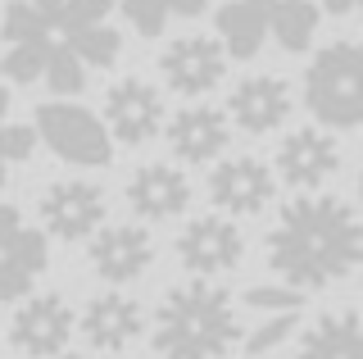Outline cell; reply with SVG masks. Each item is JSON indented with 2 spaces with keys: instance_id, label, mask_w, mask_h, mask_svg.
I'll return each instance as SVG.
<instances>
[{
  "instance_id": "cell-18",
  "label": "cell",
  "mask_w": 363,
  "mask_h": 359,
  "mask_svg": "<svg viewBox=\"0 0 363 359\" xmlns=\"http://www.w3.org/2000/svg\"><path fill=\"white\" fill-rule=\"evenodd\" d=\"M295 359H363V328L359 309H336L318 314V323L304 332Z\"/></svg>"
},
{
  "instance_id": "cell-17",
  "label": "cell",
  "mask_w": 363,
  "mask_h": 359,
  "mask_svg": "<svg viewBox=\"0 0 363 359\" xmlns=\"http://www.w3.org/2000/svg\"><path fill=\"white\" fill-rule=\"evenodd\" d=\"M128 205H132V214L145 219V223L177 219V214H186V205H191V182L173 164H145V168H136V177L128 182Z\"/></svg>"
},
{
  "instance_id": "cell-34",
  "label": "cell",
  "mask_w": 363,
  "mask_h": 359,
  "mask_svg": "<svg viewBox=\"0 0 363 359\" xmlns=\"http://www.w3.org/2000/svg\"><path fill=\"white\" fill-rule=\"evenodd\" d=\"M45 359H82V355H68V350H60V355H45Z\"/></svg>"
},
{
  "instance_id": "cell-4",
  "label": "cell",
  "mask_w": 363,
  "mask_h": 359,
  "mask_svg": "<svg viewBox=\"0 0 363 359\" xmlns=\"http://www.w3.org/2000/svg\"><path fill=\"white\" fill-rule=\"evenodd\" d=\"M32 128H37V141H45L60 160L77 164V168H105L113 160V141H109L105 123L91 109L73 105V100H45V105H37Z\"/></svg>"
},
{
  "instance_id": "cell-16",
  "label": "cell",
  "mask_w": 363,
  "mask_h": 359,
  "mask_svg": "<svg viewBox=\"0 0 363 359\" xmlns=\"http://www.w3.org/2000/svg\"><path fill=\"white\" fill-rule=\"evenodd\" d=\"M145 328V314L132 296L123 291H105V296H91V305L82 309V336L91 350H128V346L141 336Z\"/></svg>"
},
{
  "instance_id": "cell-14",
  "label": "cell",
  "mask_w": 363,
  "mask_h": 359,
  "mask_svg": "<svg viewBox=\"0 0 363 359\" xmlns=\"http://www.w3.org/2000/svg\"><path fill=\"white\" fill-rule=\"evenodd\" d=\"M291 114V92L277 73H250L232 87V100H227V123L245 128L250 137L259 132L281 128V118Z\"/></svg>"
},
{
  "instance_id": "cell-6",
  "label": "cell",
  "mask_w": 363,
  "mask_h": 359,
  "mask_svg": "<svg viewBox=\"0 0 363 359\" xmlns=\"http://www.w3.org/2000/svg\"><path fill=\"white\" fill-rule=\"evenodd\" d=\"M241 255H245V237L227 214H200V219H191L177 237V260L196 277L227 273V268L241 264Z\"/></svg>"
},
{
  "instance_id": "cell-2",
  "label": "cell",
  "mask_w": 363,
  "mask_h": 359,
  "mask_svg": "<svg viewBox=\"0 0 363 359\" xmlns=\"http://www.w3.org/2000/svg\"><path fill=\"white\" fill-rule=\"evenodd\" d=\"M241 319L218 282H182L159 300L155 355L159 359H223L241 346Z\"/></svg>"
},
{
  "instance_id": "cell-32",
  "label": "cell",
  "mask_w": 363,
  "mask_h": 359,
  "mask_svg": "<svg viewBox=\"0 0 363 359\" xmlns=\"http://www.w3.org/2000/svg\"><path fill=\"white\" fill-rule=\"evenodd\" d=\"M323 9H327V14H336V18H345V14H354V9H359V0H323Z\"/></svg>"
},
{
  "instance_id": "cell-20",
  "label": "cell",
  "mask_w": 363,
  "mask_h": 359,
  "mask_svg": "<svg viewBox=\"0 0 363 359\" xmlns=\"http://www.w3.org/2000/svg\"><path fill=\"white\" fill-rule=\"evenodd\" d=\"M268 32L291 55L309 50L313 37H318V5L313 0H272L268 5Z\"/></svg>"
},
{
  "instance_id": "cell-26",
  "label": "cell",
  "mask_w": 363,
  "mask_h": 359,
  "mask_svg": "<svg viewBox=\"0 0 363 359\" xmlns=\"http://www.w3.org/2000/svg\"><path fill=\"white\" fill-rule=\"evenodd\" d=\"M113 9V0H64L60 5V23H55V37L73 28H91V23H105Z\"/></svg>"
},
{
  "instance_id": "cell-3",
  "label": "cell",
  "mask_w": 363,
  "mask_h": 359,
  "mask_svg": "<svg viewBox=\"0 0 363 359\" xmlns=\"http://www.w3.org/2000/svg\"><path fill=\"white\" fill-rule=\"evenodd\" d=\"M359 41H332L313 55L304 69V105L323 128L350 132L359 128L363 105H359Z\"/></svg>"
},
{
  "instance_id": "cell-36",
  "label": "cell",
  "mask_w": 363,
  "mask_h": 359,
  "mask_svg": "<svg viewBox=\"0 0 363 359\" xmlns=\"http://www.w3.org/2000/svg\"><path fill=\"white\" fill-rule=\"evenodd\" d=\"M255 5H272V0H255Z\"/></svg>"
},
{
  "instance_id": "cell-35",
  "label": "cell",
  "mask_w": 363,
  "mask_h": 359,
  "mask_svg": "<svg viewBox=\"0 0 363 359\" xmlns=\"http://www.w3.org/2000/svg\"><path fill=\"white\" fill-rule=\"evenodd\" d=\"M5 168H9V164H5V160H0V187H5V182H9V173H5Z\"/></svg>"
},
{
  "instance_id": "cell-5",
  "label": "cell",
  "mask_w": 363,
  "mask_h": 359,
  "mask_svg": "<svg viewBox=\"0 0 363 359\" xmlns=\"http://www.w3.org/2000/svg\"><path fill=\"white\" fill-rule=\"evenodd\" d=\"M45 264H50L45 232L32 228L14 205H0V300H23L45 273Z\"/></svg>"
},
{
  "instance_id": "cell-7",
  "label": "cell",
  "mask_w": 363,
  "mask_h": 359,
  "mask_svg": "<svg viewBox=\"0 0 363 359\" xmlns=\"http://www.w3.org/2000/svg\"><path fill=\"white\" fill-rule=\"evenodd\" d=\"M164 128V96L145 77H123L105 96V132L123 145H145Z\"/></svg>"
},
{
  "instance_id": "cell-8",
  "label": "cell",
  "mask_w": 363,
  "mask_h": 359,
  "mask_svg": "<svg viewBox=\"0 0 363 359\" xmlns=\"http://www.w3.org/2000/svg\"><path fill=\"white\" fill-rule=\"evenodd\" d=\"M272 196H277V173H268V164H259L255 155L223 160L209 173V200L223 209L227 219L259 214V209L272 205Z\"/></svg>"
},
{
  "instance_id": "cell-30",
  "label": "cell",
  "mask_w": 363,
  "mask_h": 359,
  "mask_svg": "<svg viewBox=\"0 0 363 359\" xmlns=\"http://www.w3.org/2000/svg\"><path fill=\"white\" fill-rule=\"evenodd\" d=\"M164 5H168V14L196 18V14H204V5H209V0H164Z\"/></svg>"
},
{
  "instance_id": "cell-23",
  "label": "cell",
  "mask_w": 363,
  "mask_h": 359,
  "mask_svg": "<svg viewBox=\"0 0 363 359\" xmlns=\"http://www.w3.org/2000/svg\"><path fill=\"white\" fill-rule=\"evenodd\" d=\"M45 87H50L55 96H82V87H86V64H77V55L64 46V41H55V50H50V60H45Z\"/></svg>"
},
{
  "instance_id": "cell-9",
  "label": "cell",
  "mask_w": 363,
  "mask_h": 359,
  "mask_svg": "<svg viewBox=\"0 0 363 359\" xmlns=\"http://www.w3.org/2000/svg\"><path fill=\"white\" fill-rule=\"evenodd\" d=\"M73 336V309L64 305L60 296H28L9 319V346L18 355L45 359V355H60Z\"/></svg>"
},
{
  "instance_id": "cell-12",
  "label": "cell",
  "mask_w": 363,
  "mask_h": 359,
  "mask_svg": "<svg viewBox=\"0 0 363 359\" xmlns=\"http://www.w3.org/2000/svg\"><path fill=\"white\" fill-rule=\"evenodd\" d=\"M91 264L105 282H136L155 260V241L136 223H118V228H96L86 245Z\"/></svg>"
},
{
  "instance_id": "cell-25",
  "label": "cell",
  "mask_w": 363,
  "mask_h": 359,
  "mask_svg": "<svg viewBox=\"0 0 363 359\" xmlns=\"http://www.w3.org/2000/svg\"><path fill=\"white\" fill-rule=\"evenodd\" d=\"M245 305L264 309V314H300L304 309V291H295L286 282H264V287L245 291Z\"/></svg>"
},
{
  "instance_id": "cell-21",
  "label": "cell",
  "mask_w": 363,
  "mask_h": 359,
  "mask_svg": "<svg viewBox=\"0 0 363 359\" xmlns=\"http://www.w3.org/2000/svg\"><path fill=\"white\" fill-rule=\"evenodd\" d=\"M60 41L77 55V64H91V69H109V64L118 60V50H123V37L113 28H105V23L73 28V32H64Z\"/></svg>"
},
{
  "instance_id": "cell-29",
  "label": "cell",
  "mask_w": 363,
  "mask_h": 359,
  "mask_svg": "<svg viewBox=\"0 0 363 359\" xmlns=\"http://www.w3.org/2000/svg\"><path fill=\"white\" fill-rule=\"evenodd\" d=\"M123 14H128V23L141 32V37H159L164 23H168L164 0H123Z\"/></svg>"
},
{
  "instance_id": "cell-33",
  "label": "cell",
  "mask_w": 363,
  "mask_h": 359,
  "mask_svg": "<svg viewBox=\"0 0 363 359\" xmlns=\"http://www.w3.org/2000/svg\"><path fill=\"white\" fill-rule=\"evenodd\" d=\"M5 114H9V92L0 87V123H5Z\"/></svg>"
},
{
  "instance_id": "cell-15",
  "label": "cell",
  "mask_w": 363,
  "mask_h": 359,
  "mask_svg": "<svg viewBox=\"0 0 363 359\" xmlns=\"http://www.w3.org/2000/svg\"><path fill=\"white\" fill-rule=\"evenodd\" d=\"M164 137H168V145H173L177 160L209 164V160H218L223 145L232 141V123H227L223 109L186 105V109H177V114L164 123Z\"/></svg>"
},
{
  "instance_id": "cell-27",
  "label": "cell",
  "mask_w": 363,
  "mask_h": 359,
  "mask_svg": "<svg viewBox=\"0 0 363 359\" xmlns=\"http://www.w3.org/2000/svg\"><path fill=\"white\" fill-rule=\"evenodd\" d=\"M295 328H300V319H295V314H272L264 328H255L250 336H241V341H245V355H268V350H277V346L286 341Z\"/></svg>"
},
{
  "instance_id": "cell-22",
  "label": "cell",
  "mask_w": 363,
  "mask_h": 359,
  "mask_svg": "<svg viewBox=\"0 0 363 359\" xmlns=\"http://www.w3.org/2000/svg\"><path fill=\"white\" fill-rule=\"evenodd\" d=\"M55 41L60 37H50V41H14V46L5 50V60H0V73L9 77V82H41V69H45V60H50V50H55Z\"/></svg>"
},
{
  "instance_id": "cell-13",
  "label": "cell",
  "mask_w": 363,
  "mask_h": 359,
  "mask_svg": "<svg viewBox=\"0 0 363 359\" xmlns=\"http://www.w3.org/2000/svg\"><path fill=\"white\" fill-rule=\"evenodd\" d=\"M272 164H277V173H281L286 187H295V192H318V187L336 173L340 150H336V141L327 137V132L300 128V132H291V137H281Z\"/></svg>"
},
{
  "instance_id": "cell-24",
  "label": "cell",
  "mask_w": 363,
  "mask_h": 359,
  "mask_svg": "<svg viewBox=\"0 0 363 359\" xmlns=\"http://www.w3.org/2000/svg\"><path fill=\"white\" fill-rule=\"evenodd\" d=\"M0 37H5L9 46H14V41H50L55 28L45 23L28 0H14V5L5 9V18H0Z\"/></svg>"
},
{
  "instance_id": "cell-11",
  "label": "cell",
  "mask_w": 363,
  "mask_h": 359,
  "mask_svg": "<svg viewBox=\"0 0 363 359\" xmlns=\"http://www.w3.org/2000/svg\"><path fill=\"white\" fill-rule=\"evenodd\" d=\"M159 73H164V82L177 96H204L223 82L227 55L209 37H177L173 46H164V55H159Z\"/></svg>"
},
{
  "instance_id": "cell-1",
  "label": "cell",
  "mask_w": 363,
  "mask_h": 359,
  "mask_svg": "<svg viewBox=\"0 0 363 359\" xmlns=\"http://www.w3.org/2000/svg\"><path fill=\"white\" fill-rule=\"evenodd\" d=\"M363 260L359 209L340 196H295L268 232V264L295 291H323L350 277Z\"/></svg>"
},
{
  "instance_id": "cell-19",
  "label": "cell",
  "mask_w": 363,
  "mask_h": 359,
  "mask_svg": "<svg viewBox=\"0 0 363 359\" xmlns=\"http://www.w3.org/2000/svg\"><path fill=\"white\" fill-rule=\"evenodd\" d=\"M213 28H218V46L232 60H255L259 46L268 37V5H255V0H232L213 14Z\"/></svg>"
},
{
  "instance_id": "cell-28",
  "label": "cell",
  "mask_w": 363,
  "mask_h": 359,
  "mask_svg": "<svg viewBox=\"0 0 363 359\" xmlns=\"http://www.w3.org/2000/svg\"><path fill=\"white\" fill-rule=\"evenodd\" d=\"M32 150H37V128H28V123H0V160L23 164V160H32Z\"/></svg>"
},
{
  "instance_id": "cell-31",
  "label": "cell",
  "mask_w": 363,
  "mask_h": 359,
  "mask_svg": "<svg viewBox=\"0 0 363 359\" xmlns=\"http://www.w3.org/2000/svg\"><path fill=\"white\" fill-rule=\"evenodd\" d=\"M28 5L37 9V14H41V18H45V23H50V28L60 23V5H64V0H28Z\"/></svg>"
},
{
  "instance_id": "cell-10",
  "label": "cell",
  "mask_w": 363,
  "mask_h": 359,
  "mask_svg": "<svg viewBox=\"0 0 363 359\" xmlns=\"http://www.w3.org/2000/svg\"><path fill=\"white\" fill-rule=\"evenodd\" d=\"M41 219L45 232L60 241H86L105 223V192L82 177H64L41 196Z\"/></svg>"
}]
</instances>
